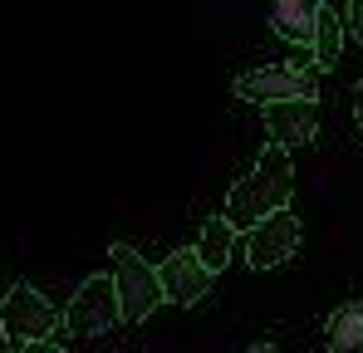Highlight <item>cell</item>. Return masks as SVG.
<instances>
[{
  "instance_id": "52a82bcc",
  "label": "cell",
  "mask_w": 363,
  "mask_h": 353,
  "mask_svg": "<svg viewBox=\"0 0 363 353\" xmlns=\"http://www.w3.org/2000/svg\"><path fill=\"white\" fill-rule=\"evenodd\" d=\"M157 275H162V294L182 304V309H191V304H201L206 294H211V270L201 265V255L196 250H172L162 265H157Z\"/></svg>"
},
{
  "instance_id": "2e32d148",
  "label": "cell",
  "mask_w": 363,
  "mask_h": 353,
  "mask_svg": "<svg viewBox=\"0 0 363 353\" xmlns=\"http://www.w3.org/2000/svg\"><path fill=\"white\" fill-rule=\"evenodd\" d=\"M25 353H55L50 344H25Z\"/></svg>"
},
{
  "instance_id": "7a4b0ae2",
  "label": "cell",
  "mask_w": 363,
  "mask_h": 353,
  "mask_svg": "<svg viewBox=\"0 0 363 353\" xmlns=\"http://www.w3.org/2000/svg\"><path fill=\"white\" fill-rule=\"evenodd\" d=\"M113 285H118V304H123V324H143L167 294H162V275L157 265H147L133 245H113Z\"/></svg>"
},
{
  "instance_id": "4fadbf2b",
  "label": "cell",
  "mask_w": 363,
  "mask_h": 353,
  "mask_svg": "<svg viewBox=\"0 0 363 353\" xmlns=\"http://www.w3.org/2000/svg\"><path fill=\"white\" fill-rule=\"evenodd\" d=\"M349 35L363 45V0H349Z\"/></svg>"
},
{
  "instance_id": "8992f818",
  "label": "cell",
  "mask_w": 363,
  "mask_h": 353,
  "mask_svg": "<svg viewBox=\"0 0 363 353\" xmlns=\"http://www.w3.org/2000/svg\"><path fill=\"white\" fill-rule=\"evenodd\" d=\"M300 240H304L300 216L280 211V216L260 221L255 231H245V260H250V270H275L300 250Z\"/></svg>"
},
{
  "instance_id": "8fae6325",
  "label": "cell",
  "mask_w": 363,
  "mask_h": 353,
  "mask_svg": "<svg viewBox=\"0 0 363 353\" xmlns=\"http://www.w3.org/2000/svg\"><path fill=\"white\" fill-rule=\"evenodd\" d=\"M231 250H236V226L226 221V211H221V216H206V226H201V240H196V255H201V265L216 275V270H226Z\"/></svg>"
},
{
  "instance_id": "277c9868",
  "label": "cell",
  "mask_w": 363,
  "mask_h": 353,
  "mask_svg": "<svg viewBox=\"0 0 363 353\" xmlns=\"http://www.w3.org/2000/svg\"><path fill=\"white\" fill-rule=\"evenodd\" d=\"M64 324L74 329V334H89V339H99V334H113L123 324V304H118V285L108 280V275H89L79 294L69 299V309H64Z\"/></svg>"
},
{
  "instance_id": "6da1fadb",
  "label": "cell",
  "mask_w": 363,
  "mask_h": 353,
  "mask_svg": "<svg viewBox=\"0 0 363 353\" xmlns=\"http://www.w3.org/2000/svg\"><path fill=\"white\" fill-rule=\"evenodd\" d=\"M290 191H295L290 147L270 142V147H260L255 167L231 186V196H226V221H231L236 231H255L260 221H270V216L290 211Z\"/></svg>"
},
{
  "instance_id": "30bf717a",
  "label": "cell",
  "mask_w": 363,
  "mask_h": 353,
  "mask_svg": "<svg viewBox=\"0 0 363 353\" xmlns=\"http://www.w3.org/2000/svg\"><path fill=\"white\" fill-rule=\"evenodd\" d=\"M324 349L329 353H363V299H349V304H339L329 314Z\"/></svg>"
},
{
  "instance_id": "e0dca14e",
  "label": "cell",
  "mask_w": 363,
  "mask_h": 353,
  "mask_svg": "<svg viewBox=\"0 0 363 353\" xmlns=\"http://www.w3.org/2000/svg\"><path fill=\"white\" fill-rule=\"evenodd\" d=\"M0 353H10V334H5V324H0Z\"/></svg>"
},
{
  "instance_id": "5bb4252c",
  "label": "cell",
  "mask_w": 363,
  "mask_h": 353,
  "mask_svg": "<svg viewBox=\"0 0 363 353\" xmlns=\"http://www.w3.org/2000/svg\"><path fill=\"white\" fill-rule=\"evenodd\" d=\"M354 123H359V133H363V79L354 84Z\"/></svg>"
},
{
  "instance_id": "ba28073f",
  "label": "cell",
  "mask_w": 363,
  "mask_h": 353,
  "mask_svg": "<svg viewBox=\"0 0 363 353\" xmlns=\"http://www.w3.org/2000/svg\"><path fill=\"white\" fill-rule=\"evenodd\" d=\"M265 10H270V30H275L285 45H295V50H309V45H314L324 0H265Z\"/></svg>"
},
{
  "instance_id": "9c48e42d",
  "label": "cell",
  "mask_w": 363,
  "mask_h": 353,
  "mask_svg": "<svg viewBox=\"0 0 363 353\" xmlns=\"http://www.w3.org/2000/svg\"><path fill=\"white\" fill-rule=\"evenodd\" d=\"M265 128L280 147H300L314 142L319 133V99H295V103H270L265 108Z\"/></svg>"
},
{
  "instance_id": "9a60e30c",
  "label": "cell",
  "mask_w": 363,
  "mask_h": 353,
  "mask_svg": "<svg viewBox=\"0 0 363 353\" xmlns=\"http://www.w3.org/2000/svg\"><path fill=\"white\" fill-rule=\"evenodd\" d=\"M245 353H280V349H275L270 339H260V344H250V349H245Z\"/></svg>"
},
{
  "instance_id": "7c38bea8",
  "label": "cell",
  "mask_w": 363,
  "mask_h": 353,
  "mask_svg": "<svg viewBox=\"0 0 363 353\" xmlns=\"http://www.w3.org/2000/svg\"><path fill=\"white\" fill-rule=\"evenodd\" d=\"M309 55H314V69H334L339 55H344V20H339L329 5H324V15H319V30H314Z\"/></svg>"
},
{
  "instance_id": "5b68a950",
  "label": "cell",
  "mask_w": 363,
  "mask_h": 353,
  "mask_svg": "<svg viewBox=\"0 0 363 353\" xmlns=\"http://www.w3.org/2000/svg\"><path fill=\"white\" fill-rule=\"evenodd\" d=\"M236 94L245 103H295V99H319V79L314 74H300L290 64H265V69H245L236 79Z\"/></svg>"
},
{
  "instance_id": "3957f363",
  "label": "cell",
  "mask_w": 363,
  "mask_h": 353,
  "mask_svg": "<svg viewBox=\"0 0 363 353\" xmlns=\"http://www.w3.org/2000/svg\"><path fill=\"white\" fill-rule=\"evenodd\" d=\"M0 324H5V334L20 339V344H50L55 329H60V309L35 290V285L20 280L15 290L0 299Z\"/></svg>"
}]
</instances>
